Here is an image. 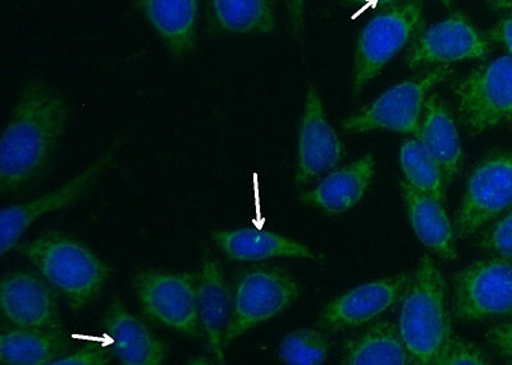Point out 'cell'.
Returning a JSON list of instances; mask_svg holds the SVG:
<instances>
[{"label":"cell","instance_id":"obj_1","mask_svg":"<svg viewBox=\"0 0 512 365\" xmlns=\"http://www.w3.org/2000/svg\"><path fill=\"white\" fill-rule=\"evenodd\" d=\"M70 120L56 88L32 80L22 88L0 141V191L16 193L34 182L52 161Z\"/></svg>","mask_w":512,"mask_h":365},{"label":"cell","instance_id":"obj_2","mask_svg":"<svg viewBox=\"0 0 512 365\" xmlns=\"http://www.w3.org/2000/svg\"><path fill=\"white\" fill-rule=\"evenodd\" d=\"M72 310L85 309L102 294L111 269L88 245L61 232H49L18 246Z\"/></svg>","mask_w":512,"mask_h":365},{"label":"cell","instance_id":"obj_3","mask_svg":"<svg viewBox=\"0 0 512 365\" xmlns=\"http://www.w3.org/2000/svg\"><path fill=\"white\" fill-rule=\"evenodd\" d=\"M399 330L414 363L419 365H437L451 339L445 278L429 254L420 260L402 298Z\"/></svg>","mask_w":512,"mask_h":365},{"label":"cell","instance_id":"obj_4","mask_svg":"<svg viewBox=\"0 0 512 365\" xmlns=\"http://www.w3.org/2000/svg\"><path fill=\"white\" fill-rule=\"evenodd\" d=\"M420 0H406L372 18L359 35L354 58L352 93L358 97L383 68L423 30Z\"/></svg>","mask_w":512,"mask_h":365},{"label":"cell","instance_id":"obj_5","mask_svg":"<svg viewBox=\"0 0 512 365\" xmlns=\"http://www.w3.org/2000/svg\"><path fill=\"white\" fill-rule=\"evenodd\" d=\"M300 298V286L282 268L258 267L242 273L232 294L226 348L246 332L272 321Z\"/></svg>","mask_w":512,"mask_h":365},{"label":"cell","instance_id":"obj_6","mask_svg":"<svg viewBox=\"0 0 512 365\" xmlns=\"http://www.w3.org/2000/svg\"><path fill=\"white\" fill-rule=\"evenodd\" d=\"M461 121L472 134L495 129L512 118V56L479 66L455 86Z\"/></svg>","mask_w":512,"mask_h":365},{"label":"cell","instance_id":"obj_7","mask_svg":"<svg viewBox=\"0 0 512 365\" xmlns=\"http://www.w3.org/2000/svg\"><path fill=\"white\" fill-rule=\"evenodd\" d=\"M132 284L146 317L181 335H200L194 273L141 271Z\"/></svg>","mask_w":512,"mask_h":365},{"label":"cell","instance_id":"obj_8","mask_svg":"<svg viewBox=\"0 0 512 365\" xmlns=\"http://www.w3.org/2000/svg\"><path fill=\"white\" fill-rule=\"evenodd\" d=\"M450 65L437 66L419 79L401 82L374 100L363 112L342 122L349 132L387 130L397 134L416 135L428 93L452 75Z\"/></svg>","mask_w":512,"mask_h":365},{"label":"cell","instance_id":"obj_9","mask_svg":"<svg viewBox=\"0 0 512 365\" xmlns=\"http://www.w3.org/2000/svg\"><path fill=\"white\" fill-rule=\"evenodd\" d=\"M512 207V150L489 155L469 175L456 214L455 234L472 236Z\"/></svg>","mask_w":512,"mask_h":365},{"label":"cell","instance_id":"obj_10","mask_svg":"<svg viewBox=\"0 0 512 365\" xmlns=\"http://www.w3.org/2000/svg\"><path fill=\"white\" fill-rule=\"evenodd\" d=\"M455 317L463 322L512 317V262L477 260L455 278Z\"/></svg>","mask_w":512,"mask_h":365},{"label":"cell","instance_id":"obj_11","mask_svg":"<svg viewBox=\"0 0 512 365\" xmlns=\"http://www.w3.org/2000/svg\"><path fill=\"white\" fill-rule=\"evenodd\" d=\"M122 144L123 140L114 141L111 148L102 157L96 159L75 179L66 182L52 193L4 207L0 213V254L2 257H6L11 250L16 248L21 237L40 218L61 211L81 198L85 191L108 170L113 159L120 152Z\"/></svg>","mask_w":512,"mask_h":365},{"label":"cell","instance_id":"obj_12","mask_svg":"<svg viewBox=\"0 0 512 365\" xmlns=\"http://www.w3.org/2000/svg\"><path fill=\"white\" fill-rule=\"evenodd\" d=\"M488 53L487 39L463 13H454L419 35L406 56V65L410 68L450 65L482 59Z\"/></svg>","mask_w":512,"mask_h":365},{"label":"cell","instance_id":"obj_13","mask_svg":"<svg viewBox=\"0 0 512 365\" xmlns=\"http://www.w3.org/2000/svg\"><path fill=\"white\" fill-rule=\"evenodd\" d=\"M0 308L12 327L62 332L56 291L36 273H7L0 284Z\"/></svg>","mask_w":512,"mask_h":365},{"label":"cell","instance_id":"obj_14","mask_svg":"<svg viewBox=\"0 0 512 365\" xmlns=\"http://www.w3.org/2000/svg\"><path fill=\"white\" fill-rule=\"evenodd\" d=\"M411 277L410 273H400L354 287L326 305L320 313V325L332 332L367 325L404 298Z\"/></svg>","mask_w":512,"mask_h":365},{"label":"cell","instance_id":"obj_15","mask_svg":"<svg viewBox=\"0 0 512 365\" xmlns=\"http://www.w3.org/2000/svg\"><path fill=\"white\" fill-rule=\"evenodd\" d=\"M342 158L344 146L328 122L317 88L309 86L297 140L295 184H309L335 168Z\"/></svg>","mask_w":512,"mask_h":365},{"label":"cell","instance_id":"obj_16","mask_svg":"<svg viewBox=\"0 0 512 365\" xmlns=\"http://www.w3.org/2000/svg\"><path fill=\"white\" fill-rule=\"evenodd\" d=\"M103 333L112 344L111 353L123 365H162L168 357L166 342L144 321L114 300L103 317Z\"/></svg>","mask_w":512,"mask_h":365},{"label":"cell","instance_id":"obj_17","mask_svg":"<svg viewBox=\"0 0 512 365\" xmlns=\"http://www.w3.org/2000/svg\"><path fill=\"white\" fill-rule=\"evenodd\" d=\"M198 289V316L200 330L208 349L218 364L226 362V331L232 313V295L221 263L214 258H204L196 276Z\"/></svg>","mask_w":512,"mask_h":365},{"label":"cell","instance_id":"obj_18","mask_svg":"<svg viewBox=\"0 0 512 365\" xmlns=\"http://www.w3.org/2000/svg\"><path fill=\"white\" fill-rule=\"evenodd\" d=\"M212 240L228 259L236 262H262L273 258L310 259L322 257L308 246L262 227H240L212 232Z\"/></svg>","mask_w":512,"mask_h":365},{"label":"cell","instance_id":"obj_19","mask_svg":"<svg viewBox=\"0 0 512 365\" xmlns=\"http://www.w3.org/2000/svg\"><path fill=\"white\" fill-rule=\"evenodd\" d=\"M377 162L374 155H364L341 170L329 173L317 187L308 191L300 200L329 216H338L354 208L367 193Z\"/></svg>","mask_w":512,"mask_h":365},{"label":"cell","instance_id":"obj_20","mask_svg":"<svg viewBox=\"0 0 512 365\" xmlns=\"http://www.w3.org/2000/svg\"><path fill=\"white\" fill-rule=\"evenodd\" d=\"M137 4L171 56H189L196 43L200 0H137Z\"/></svg>","mask_w":512,"mask_h":365},{"label":"cell","instance_id":"obj_21","mask_svg":"<svg viewBox=\"0 0 512 365\" xmlns=\"http://www.w3.org/2000/svg\"><path fill=\"white\" fill-rule=\"evenodd\" d=\"M415 138L422 141L441 168L445 184L450 185L459 175L464 152L454 117L438 95H431L425 102Z\"/></svg>","mask_w":512,"mask_h":365},{"label":"cell","instance_id":"obj_22","mask_svg":"<svg viewBox=\"0 0 512 365\" xmlns=\"http://www.w3.org/2000/svg\"><path fill=\"white\" fill-rule=\"evenodd\" d=\"M402 198L415 235L420 243L438 257L456 260L455 228L448 218L443 203L414 189L408 181H401Z\"/></svg>","mask_w":512,"mask_h":365},{"label":"cell","instance_id":"obj_23","mask_svg":"<svg viewBox=\"0 0 512 365\" xmlns=\"http://www.w3.org/2000/svg\"><path fill=\"white\" fill-rule=\"evenodd\" d=\"M346 365H411L415 364L399 326L391 322L373 323L358 335L350 337L341 359Z\"/></svg>","mask_w":512,"mask_h":365},{"label":"cell","instance_id":"obj_24","mask_svg":"<svg viewBox=\"0 0 512 365\" xmlns=\"http://www.w3.org/2000/svg\"><path fill=\"white\" fill-rule=\"evenodd\" d=\"M66 351L61 331L13 327L0 335V362L6 365H54Z\"/></svg>","mask_w":512,"mask_h":365},{"label":"cell","instance_id":"obj_25","mask_svg":"<svg viewBox=\"0 0 512 365\" xmlns=\"http://www.w3.org/2000/svg\"><path fill=\"white\" fill-rule=\"evenodd\" d=\"M214 21L231 35H269L277 29L278 0H210Z\"/></svg>","mask_w":512,"mask_h":365},{"label":"cell","instance_id":"obj_26","mask_svg":"<svg viewBox=\"0 0 512 365\" xmlns=\"http://www.w3.org/2000/svg\"><path fill=\"white\" fill-rule=\"evenodd\" d=\"M401 170L405 180L420 193L445 202V179L428 150L418 138L406 140L400 149Z\"/></svg>","mask_w":512,"mask_h":365},{"label":"cell","instance_id":"obj_27","mask_svg":"<svg viewBox=\"0 0 512 365\" xmlns=\"http://www.w3.org/2000/svg\"><path fill=\"white\" fill-rule=\"evenodd\" d=\"M331 344L326 336L313 328L288 333L282 340L278 357L288 365H319L326 362Z\"/></svg>","mask_w":512,"mask_h":365},{"label":"cell","instance_id":"obj_28","mask_svg":"<svg viewBox=\"0 0 512 365\" xmlns=\"http://www.w3.org/2000/svg\"><path fill=\"white\" fill-rule=\"evenodd\" d=\"M484 365L489 364L487 354L479 346L461 339L452 333L445 349H443L437 365Z\"/></svg>","mask_w":512,"mask_h":365},{"label":"cell","instance_id":"obj_29","mask_svg":"<svg viewBox=\"0 0 512 365\" xmlns=\"http://www.w3.org/2000/svg\"><path fill=\"white\" fill-rule=\"evenodd\" d=\"M483 248L512 262V211L489 228L483 239Z\"/></svg>","mask_w":512,"mask_h":365},{"label":"cell","instance_id":"obj_30","mask_svg":"<svg viewBox=\"0 0 512 365\" xmlns=\"http://www.w3.org/2000/svg\"><path fill=\"white\" fill-rule=\"evenodd\" d=\"M111 350L84 348L75 353L64 354L54 365H107L112 362Z\"/></svg>","mask_w":512,"mask_h":365},{"label":"cell","instance_id":"obj_31","mask_svg":"<svg viewBox=\"0 0 512 365\" xmlns=\"http://www.w3.org/2000/svg\"><path fill=\"white\" fill-rule=\"evenodd\" d=\"M489 344L498 351L502 358L512 364V319L492 327L487 332Z\"/></svg>","mask_w":512,"mask_h":365},{"label":"cell","instance_id":"obj_32","mask_svg":"<svg viewBox=\"0 0 512 365\" xmlns=\"http://www.w3.org/2000/svg\"><path fill=\"white\" fill-rule=\"evenodd\" d=\"M288 16L291 33L297 40L303 39L305 34V8L306 0H283Z\"/></svg>","mask_w":512,"mask_h":365},{"label":"cell","instance_id":"obj_33","mask_svg":"<svg viewBox=\"0 0 512 365\" xmlns=\"http://www.w3.org/2000/svg\"><path fill=\"white\" fill-rule=\"evenodd\" d=\"M489 39L497 41L504 45L509 50L510 56H512V15L502 20L500 24H497L491 31H489Z\"/></svg>","mask_w":512,"mask_h":365},{"label":"cell","instance_id":"obj_34","mask_svg":"<svg viewBox=\"0 0 512 365\" xmlns=\"http://www.w3.org/2000/svg\"><path fill=\"white\" fill-rule=\"evenodd\" d=\"M342 2L351 7H376L381 6V4L383 7H393L396 4H400L401 0H342Z\"/></svg>","mask_w":512,"mask_h":365},{"label":"cell","instance_id":"obj_35","mask_svg":"<svg viewBox=\"0 0 512 365\" xmlns=\"http://www.w3.org/2000/svg\"><path fill=\"white\" fill-rule=\"evenodd\" d=\"M486 3L492 11L512 15V0H486Z\"/></svg>","mask_w":512,"mask_h":365},{"label":"cell","instance_id":"obj_36","mask_svg":"<svg viewBox=\"0 0 512 365\" xmlns=\"http://www.w3.org/2000/svg\"><path fill=\"white\" fill-rule=\"evenodd\" d=\"M440 2L443 4V6L450 8L452 4L456 2V0H440Z\"/></svg>","mask_w":512,"mask_h":365}]
</instances>
